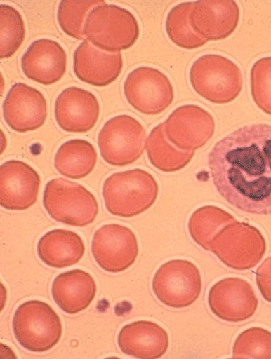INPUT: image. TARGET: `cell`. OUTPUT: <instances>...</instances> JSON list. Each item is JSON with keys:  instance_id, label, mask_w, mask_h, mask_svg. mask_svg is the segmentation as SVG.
Segmentation results:
<instances>
[{"instance_id": "obj_1", "label": "cell", "mask_w": 271, "mask_h": 359, "mask_svg": "<svg viewBox=\"0 0 271 359\" xmlns=\"http://www.w3.org/2000/svg\"><path fill=\"white\" fill-rule=\"evenodd\" d=\"M214 187L232 207L271 214V125L250 124L217 142L208 154Z\"/></svg>"}, {"instance_id": "obj_2", "label": "cell", "mask_w": 271, "mask_h": 359, "mask_svg": "<svg viewBox=\"0 0 271 359\" xmlns=\"http://www.w3.org/2000/svg\"><path fill=\"white\" fill-rule=\"evenodd\" d=\"M159 187L155 177L141 169L116 172L104 182L103 197L113 216L133 218L155 204Z\"/></svg>"}, {"instance_id": "obj_3", "label": "cell", "mask_w": 271, "mask_h": 359, "mask_svg": "<svg viewBox=\"0 0 271 359\" xmlns=\"http://www.w3.org/2000/svg\"><path fill=\"white\" fill-rule=\"evenodd\" d=\"M140 34L135 15L117 5L104 4L93 9L84 24V36L91 45L110 53L131 48Z\"/></svg>"}, {"instance_id": "obj_4", "label": "cell", "mask_w": 271, "mask_h": 359, "mask_svg": "<svg viewBox=\"0 0 271 359\" xmlns=\"http://www.w3.org/2000/svg\"><path fill=\"white\" fill-rule=\"evenodd\" d=\"M43 204L53 220L78 228L93 224L99 214V204L88 189L62 178L47 182Z\"/></svg>"}, {"instance_id": "obj_5", "label": "cell", "mask_w": 271, "mask_h": 359, "mask_svg": "<svg viewBox=\"0 0 271 359\" xmlns=\"http://www.w3.org/2000/svg\"><path fill=\"white\" fill-rule=\"evenodd\" d=\"M189 77L195 93L214 104L232 102L244 86V76L239 66L218 55L198 58L192 65Z\"/></svg>"}, {"instance_id": "obj_6", "label": "cell", "mask_w": 271, "mask_h": 359, "mask_svg": "<svg viewBox=\"0 0 271 359\" xmlns=\"http://www.w3.org/2000/svg\"><path fill=\"white\" fill-rule=\"evenodd\" d=\"M12 327L22 348L34 353L51 351L62 335V320L51 305L32 300L23 302L15 311Z\"/></svg>"}, {"instance_id": "obj_7", "label": "cell", "mask_w": 271, "mask_h": 359, "mask_svg": "<svg viewBox=\"0 0 271 359\" xmlns=\"http://www.w3.org/2000/svg\"><path fill=\"white\" fill-rule=\"evenodd\" d=\"M266 239L254 226L235 220L210 242L209 250L220 262L233 270H250L266 253Z\"/></svg>"}, {"instance_id": "obj_8", "label": "cell", "mask_w": 271, "mask_h": 359, "mask_svg": "<svg viewBox=\"0 0 271 359\" xmlns=\"http://www.w3.org/2000/svg\"><path fill=\"white\" fill-rule=\"evenodd\" d=\"M147 131L133 116L119 115L109 119L98 135L100 156L108 165H132L143 156Z\"/></svg>"}, {"instance_id": "obj_9", "label": "cell", "mask_w": 271, "mask_h": 359, "mask_svg": "<svg viewBox=\"0 0 271 359\" xmlns=\"http://www.w3.org/2000/svg\"><path fill=\"white\" fill-rule=\"evenodd\" d=\"M203 281L199 269L188 260L163 264L154 276L152 289L157 300L166 306L184 309L200 297Z\"/></svg>"}, {"instance_id": "obj_10", "label": "cell", "mask_w": 271, "mask_h": 359, "mask_svg": "<svg viewBox=\"0 0 271 359\" xmlns=\"http://www.w3.org/2000/svg\"><path fill=\"white\" fill-rule=\"evenodd\" d=\"M123 90L129 105L147 116L161 114L175 97L168 77L161 71L147 66L135 69L128 75Z\"/></svg>"}, {"instance_id": "obj_11", "label": "cell", "mask_w": 271, "mask_h": 359, "mask_svg": "<svg viewBox=\"0 0 271 359\" xmlns=\"http://www.w3.org/2000/svg\"><path fill=\"white\" fill-rule=\"evenodd\" d=\"M140 253L135 233L128 226L107 224L94 233L91 254L98 266L110 273H119L133 266Z\"/></svg>"}, {"instance_id": "obj_12", "label": "cell", "mask_w": 271, "mask_h": 359, "mask_svg": "<svg viewBox=\"0 0 271 359\" xmlns=\"http://www.w3.org/2000/svg\"><path fill=\"white\" fill-rule=\"evenodd\" d=\"M164 127L170 143L178 149L192 152L206 146L213 137L216 122L201 107L185 105L172 112Z\"/></svg>"}, {"instance_id": "obj_13", "label": "cell", "mask_w": 271, "mask_h": 359, "mask_svg": "<svg viewBox=\"0 0 271 359\" xmlns=\"http://www.w3.org/2000/svg\"><path fill=\"white\" fill-rule=\"evenodd\" d=\"M208 304L218 319L239 323L253 316L258 300L250 283L238 277H228L210 289Z\"/></svg>"}, {"instance_id": "obj_14", "label": "cell", "mask_w": 271, "mask_h": 359, "mask_svg": "<svg viewBox=\"0 0 271 359\" xmlns=\"http://www.w3.org/2000/svg\"><path fill=\"white\" fill-rule=\"evenodd\" d=\"M2 107L6 124L18 133L42 128L48 115L45 96L36 88L22 83L11 87Z\"/></svg>"}, {"instance_id": "obj_15", "label": "cell", "mask_w": 271, "mask_h": 359, "mask_svg": "<svg viewBox=\"0 0 271 359\" xmlns=\"http://www.w3.org/2000/svg\"><path fill=\"white\" fill-rule=\"evenodd\" d=\"M41 178L32 166L18 160L0 166V205L21 212L32 207L39 198Z\"/></svg>"}, {"instance_id": "obj_16", "label": "cell", "mask_w": 271, "mask_h": 359, "mask_svg": "<svg viewBox=\"0 0 271 359\" xmlns=\"http://www.w3.org/2000/svg\"><path fill=\"white\" fill-rule=\"evenodd\" d=\"M100 103L91 91L69 87L55 100V121L68 133H86L95 127L100 116Z\"/></svg>"}, {"instance_id": "obj_17", "label": "cell", "mask_w": 271, "mask_h": 359, "mask_svg": "<svg viewBox=\"0 0 271 359\" xmlns=\"http://www.w3.org/2000/svg\"><path fill=\"white\" fill-rule=\"evenodd\" d=\"M67 55L58 42L42 39L34 41L22 56L23 74L37 83L50 86L65 76Z\"/></svg>"}, {"instance_id": "obj_18", "label": "cell", "mask_w": 271, "mask_h": 359, "mask_svg": "<svg viewBox=\"0 0 271 359\" xmlns=\"http://www.w3.org/2000/svg\"><path fill=\"white\" fill-rule=\"evenodd\" d=\"M190 21L195 32L204 39H226L238 27L239 6L233 0L195 1Z\"/></svg>"}, {"instance_id": "obj_19", "label": "cell", "mask_w": 271, "mask_h": 359, "mask_svg": "<svg viewBox=\"0 0 271 359\" xmlns=\"http://www.w3.org/2000/svg\"><path fill=\"white\" fill-rule=\"evenodd\" d=\"M122 68L121 53L103 52L86 40L74 53V74L79 80L91 86H109L121 75Z\"/></svg>"}, {"instance_id": "obj_20", "label": "cell", "mask_w": 271, "mask_h": 359, "mask_svg": "<svg viewBox=\"0 0 271 359\" xmlns=\"http://www.w3.org/2000/svg\"><path fill=\"white\" fill-rule=\"evenodd\" d=\"M118 345L122 353L131 357L160 358L168 351L169 336L165 329L153 321H135L122 327Z\"/></svg>"}, {"instance_id": "obj_21", "label": "cell", "mask_w": 271, "mask_h": 359, "mask_svg": "<svg viewBox=\"0 0 271 359\" xmlns=\"http://www.w3.org/2000/svg\"><path fill=\"white\" fill-rule=\"evenodd\" d=\"M52 296L67 314H77L89 308L95 299L97 285L91 273L75 269L60 273L52 285Z\"/></svg>"}, {"instance_id": "obj_22", "label": "cell", "mask_w": 271, "mask_h": 359, "mask_svg": "<svg viewBox=\"0 0 271 359\" xmlns=\"http://www.w3.org/2000/svg\"><path fill=\"white\" fill-rule=\"evenodd\" d=\"M85 254L83 238L77 233L66 229H53L39 241L37 255L40 260L52 269H66L80 262Z\"/></svg>"}, {"instance_id": "obj_23", "label": "cell", "mask_w": 271, "mask_h": 359, "mask_svg": "<svg viewBox=\"0 0 271 359\" xmlns=\"http://www.w3.org/2000/svg\"><path fill=\"white\" fill-rule=\"evenodd\" d=\"M95 147L84 140H72L59 147L55 156V167L65 177L81 180L93 172L97 165Z\"/></svg>"}, {"instance_id": "obj_24", "label": "cell", "mask_w": 271, "mask_h": 359, "mask_svg": "<svg viewBox=\"0 0 271 359\" xmlns=\"http://www.w3.org/2000/svg\"><path fill=\"white\" fill-rule=\"evenodd\" d=\"M146 150L151 165L163 172L180 171L194 156V151H183L170 143L164 123L151 130L146 141Z\"/></svg>"}, {"instance_id": "obj_25", "label": "cell", "mask_w": 271, "mask_h": 359, "mask_svg": "<svg viewBox=\"0 0 271 359\" xmlns=\"http://www.w3.org/2000/svg\"><path fill=\"white\" fill-rule=\"evenodd\" d=\"M235 218L219 207L208 205L199 208L192 214L188 231L192 239L204 250H209L213 241L225 226L235 222Z\"/></svg>"}, {"instance_id": "obj_26", "label": "cell", "mask_w": 271, "mask_h": 359, "mask_svg": "<svg viewBox=\"0 0 271 359\" xmlns=\"http://www.w3.org/2000/svg\"><path fill=\"white\" fill-rule=\"evenodd\" d=\"M194 2L181 3L169 11L166 20V31L176 46L187 50L200 48L208 43L191 26L190 15Z\"/></svg>"}, {"instance_id": "obj_27", "label": "cell", "mask_w": 271, "mask_h": 359, "mask_svg": "<svg viewBox=\"0 0 271 359\" xmlns=\"http://www.w3.org/2000/svg\"><path fill=\"white\" fill-rule=\"evenodd\" d=\"M25 39L26 26L20 11L12 6H0V58L12 57Z\"/></svg>"}, {"instance_id": "obj_28", "label": "cell", "mask_w": 271, "mask_h": 359, "mask_svg": "<svg viewBox=\"0 0 271 359\" xmlns=\"http://www.w3.org/2000/svg\"><path fill=\"white\" fill-rule=\"evenodd\" d=\"M104 4V0H64L60 3L58 11L60 27L72 39L84 40V24L88 15L93 9Z\"/></svg>"}, {"instance_id": "obj_29", "label": "cell", "mask_w": 271, "mask_h": 359, "mask_svg": "<svg viewBox=\"0 0 271 359\" xmlns=\"http://www.w3.org/2000/svg\"><path fill=\"white\" fill-rule=\"evenodd\" d=\"M232 358L271 359V332L263 327H250L236 339Z\"/></svg>"}, {"instance_id": "obj_30", "label": "cell", "mask_w": 271, "mask_h": 359, "mask_svg": "<svg viewBox=\"0 0 271 359\" xmlns=\"http://www.w3.org/2000/svg\"><path fill=\"white\" fill-rule=\"evenodd\" d=\"M251 93L258 109L271 116V57L258 60L251 71Z\"/></svg>"}, {"instance_id": "obj_31", "label": "cell", "mask_w": 271, "mask_h": 359, "mask_svg": "<svg viewBox=\"0 0 271 359\" xmlns=\"http://www.w3.org/2000/svg\"><path fill=\"white\" fill-rule=\"evenodd\" d=\"M256 282L263 297L271 304V257H267L258 267Z\"/></svg>"}]
</instances>
